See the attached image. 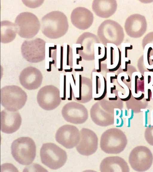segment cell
<instances>
[{"label": "cell", "instance_id": "obj_17", "mask_svg": "<svg viewBox=\"0 0 153 172\" xmlns=\"http://www.w3.org/2000/svg\"><path fill=\"white\" fill-rule=\"evenodd\" d=\"M101 172H129L130 169L124 159L118 156H109L104 159L100 167Z\"/></svg>", "mask_w": 153, "mask_h": 172}, {"label": "cell", "instance_id": "obj_16", "mask_svg": "<svg viewBox=\"0 0 153 172\" xmlns=\"http://www.w3.org/2000/svg\"><path fill=\"white\" fill-rule=\"evenodd\" d=\"M72 24L76 28L81 30L88 29L92 25L94 21L93 13L83 7L74 9L71 15Z\"/></svg>", "mask_w": 153, "mask_h": 172}, {"label": "cell", "instance_id": "obj_32", "mask_svg": "<svg viewBox=\"0 0 153 172\" xmlns=\"http://www.w3.org/2000/svg\"><path fill=\"white\" fill-rule=\"evenodd\" d=\"M72 88L71 86V84L70 85V98H69L68 99V100H72Z\"/></svg>", "mask_w": 153, "mask_h": 172}, {"label": "cell", "instance_id": "obj_14", "mask_svg": "<svg viewBox=\"0 0 153 172\" xmlns=\"http://www.w3.org/2000/svg\"><path fill=\"white\" fill-rule=\"evenodd\" d=\"M22 123V118L17 111H13L4 109L0 113L1 131L7 134L12 133L18 130Z\"/></svg>", "mask_w": 153, "mask_h": 172}, {"label": "cell", "instance_id": "obj_38", "mask_svg": "<svg viewBox=\"0 0 153 172\" xmlns=\"http://www.w3.org/2000/svg\"><path fill=\"white\" fill-rule=\"evenodd\" d=\"M151 76L149 75L148 76V83L149 84L151 82Z\"/></svg>", "mask_w": 153, "mask_h": 172}, {"label": "cell", "instance_id": "obj_40", "mask_svg": "<svg viewBox=\"0 0 153 172\" xmlns=\"http://www.w3.org/2000/svg\"><path fill=\"white\" fill-rule=\"evenodd\" d=\"M72 77H73V81H74V85H76V81H75V80L74 78V76L73 75V74H72Z\"/></svg>", "mask_w": 153, "mask_h": 172}, {"label": "cell", "instance_id": "obj_7", "mask_svg": "<svg viewBox=\"0 0 153 172\" xmlns=\"http://www.w3.org/2000/svg\"><path fill=\"white\" fill-rule=\"evenodd\" d=\"M15 24L17 33L21 37L30 39L38 33L40 23L37 16L29 12L21 13L16 17Z\"/></svg>", "mask_w": 153, "mask_h": 172}, {"label": "cell", "instance_id": "obj_8", "mask_svg": "<svg viewBox=\"0 0 153 172\" xmlns=\"http://www.w3.org/2000/svg\"><path fill=\"white\" fill-rule=\"evenodd\" d=\"M128 162L133 170L137 172H144L149 170L153 162V156L150 150L144 146L134 148L129 156Z\"/></svg>", "mask_w": 153, "mask_h": 172}, {"label": "cell", "instance_id": "obj_44", "mask_svg": "<svg viewBox=\"0 0 153 172\" xmlns=\"http://www.w3.org/2000/svg\"><path fill=\"white\" fill-rule=\"evenodd\" d=\"M125 115L126 116H127V110H125Z\"/></svg>", "mask_w": 153, "mask_h": 172}, {"label": "cell", "instance_id": "obj_24", "mask_svg": "<svg viewBox=\"0 0 153 172\" xmlns=\"http://www.w3.org/2000/svg\"><path fill=\"white\" fill-rule=\"evenodd\" d=\"M152 50V48L151 47H150L149 48L148 50V52H147V61H148V63L149 65H151V64L150 63V55L151 51Z\"/></svg>", "mask_w": 153, "mask_h": 172}, {"label": "cell", "instance_id": "obj_3", "mask_svg": "<svg viewBox=\"0 0 153 172\" xmlns=\"http://www.w3.org/2000/svg\"><path fill=\"white\" fill-rule=\"evenodd\" d=\"M127 143V139L123 132L118 128H114L108 129L103 133L100 145L105 153L117 154L124 150Z\"/></svg>", "mask_w": 153, "mask_h": 172}, {"label": "cell", "instance_id": "obj_42", "mask_svg": "<svg viewBox=\"0 0 153 172\" xmlns=\"http://www.w3.org/2000/svg\"><path fill=\"white\" fill-rule=\"evenodd\" d=\"M147 69L149 71V72H153V68L152 69H148L147 68Z\"/></svg>", "mask_w": 153, "mask_h": 172}, {"label": "cell", "instance_id": "obj_13", "mask_svg": "<svg viewBox=\"0 0 153 172\" xmlns=\"http://www.w3.org/2000/svg\"><path fill=\"white\" fill-rule=\"evenodd\" d=\"M43 76L37 68L30 66L24 68L21 72L19 80L21 84L28 90L37 89L41 85Z\"/></svg>", "mask_w": 153, "mask_h": 172}, {"label": "cell", "instance_id": "obj_48", "mask_svg": "<svg viewBox=\"0 0 153 172\" xmlns=\"http://www.w3.org/2000/svg\"><path fill=\"white\" fill-rule=\"evenodd\" d=\"M152 86H153V84L152 85Z\"/></svg>", "mask_w": 153, "mask_h": 172}, {"label": "cell", "instance_id": "obj_27", "mask_svg": "<svg viewBox=\"0 0 153 172\" xmlns=\"http://www.w3.org/2000/svg\"><path fill=\"white\" fill-rule=\"evenodd\" d=\"M139 78L138 76L136 75L135 76V93H137V80Z\"/></svg>", "mask_w": 153, "mask_h": 172}, {"label": "cell", "instance_id": "obj_11", "mask_svg": "<svg viewBox=\"0 0 153 172\" xmlns=\"http://www.w3.org/2000/svg\"><path fill=\"white\" fill-rule=\"evenodd\" d=\"M56 139L59 144L67 149L76 146L80 138V132L75 126L66 125L60 127L57 131Z\"/></svg>", "mask_w": 153, "mask_h": 172}, {"label": "cell", "instance_id": "obj_36", "mask_svg": "<svg viewBox=\"0 0 153 172\" xmlns=\"http://www.w3.org/2000/svg\"><path fill=\"white\" fill-rule=\"evenodd\" d=\"M83 68L81 67V68L80 69H75L74 70L76 71H83Z\"/></svg>", "mask_w": 153, "mask_h": 172}, {"label": "cell", "instance_id": "obj_25", "mask_svg": "<svg viewBox=\"0 0 153 172\" xmlns=\"http://www.w3.org/2000/svg\"><path fill=\"white\" fill-rule=\"evenodd\" d=\"M129 93L128 96L126 98H121L120 99L123 101H126L128 100L131 98V90L129 88Z\"/></svg>", "mask_w": 153, "mask_h": 172}, {"label": "cell", "instance_id": "obj_29", "mask_svg": "<svg viewBox=\"0 0 153 172\" xmlns=\"http://www.w3.org/2000/svg\"><path fill=\"white\" fill-rule=\"evenodd\" d=\"M149 110H147V111H146L145 112V125L146 126V125L147 124L148 121V113L149 112Z\"/></svg>", "mask_w": 153, "mask_h": 172}, {"label": "cell", "instance_id": "obj_5", "mask_svg": "<svg viewBox=\"0 0 153 172\" xmlns=\"http://www.w3.org/2000/svg\"><path fill=\"white\" fill-rule=\"evenodd\" d=\"M97 34L100 42L106 46L108 43L118 46L123 42L124 37L123 29L121 25L111 19L105 20L100 24Z\"/></svg>", "mask_w": 153, "mask_h": 172}, {"label": "cell", "instance_id": "obj_47", "mask_svg": "<svg viewBox=\"0 0 153 172\" xmlns=\"http://www.w3.org/2000/svg\"></svg>", "mask_w": 153, "mask_h": 172}, {"label": "cell", "instance_id": "obj_9", "mask_svg": "<svg viewBox=\"0 0 153 172\" xmlns=\"http://www.w3.org/2000/svg\"><path fill=\"white\" fill-rule=\"evenodd\" d=\"M45 42L40 38L31 40H25L21 47L23 57L32 63L42 62L45 58Z\"/></svg>", "mask_w": 153, "mask_h": 172}, {"label": "cell", "instance_id": "obj_45", "mask_svg": "<svg viewBox=\"0 0 153 172\" xmlns=\"http://www.w3.org/2000/svg\"><path fill=\"white\" fill-rule=\"evenodd\" d=\"M121 80L122 81H123V80L124 79V77L123 76H122L121 77Z\"/></svg>", "mask_w": 153, "mask_h": 172}, {"label": "cell", "instance_id": "obj_1", "mask_svg": "<svg viewBox=\"0 0 153 172\" xmlns=\"http://www.w3.org/2000/svg\"><path fill=\"white\" fill-rule=\"evenodd\" d=\"M42 33L47 37L56 39L64 35L69 27L68 19L62 12L54 11L48 13L41 19Z\"/></svg>", "mask_w": 153, "mask_h": 172}, {"label": "cell", "instance_id": "obj_35", "mask_svg": "<svg viewBox=\"0 0 153 172\" xmlns=\"http://www.w3.org/2000/svg\"><path fill=\"white\" fill-rule=\"evenodd\" d=\"M108 99L109 100H117V97L116 96L115 98H109Z\"/></svg>", "mask_w": 153, "mask_h": 172}, {"label": "cell", "instance_id": "obj_20", "mask_svg": "<svg viewBox=\"0 0 153 172\" xmlns=\"http://www.w3.org/2000/svg\"><path fill=\"white\" fill-rule=\"evenodd\" d=\"M0 41L6 44L12 41L16 38L17 33L14 23L7 20L0 22Z\"/></svg>", "mask_w": 153, "mask_h": 172}, {"label": "cell", "instance_id": "obj_2", "mask_svg": "<svg viewBox=\"0 0 153 172\" xmlns=\"http://www.w3.org/2000/svg\"><path fill=\"white\" fill-rule=\"evenodd\" d=\"M12 155L19 163L28 165L34 161L36 155V147L34 141L27 137H22L15 140L11 146Z\"/></svg>", "mask_w": 153, "mask_h": 172}, {"label": "cell", "instance_id": "obj_12", "mask_svg": "<svg viewBox=\"0 0 153 172\" xmlns=\"http://www.w3.org/2000/svg\"><path fill=\"white\" fill-rule=\"evenodd\" d=\"M79 142L76 146L80 154L88 156L94 154L98 148V139L95 133L92 130L83 128L80 131Z\"/></svg>", "mask_w": 153, "mask_h": 172}, {"label": "cell", "instance_id": "obj_26", "mask_svg": "<svg viewBox=\"0 0 153 172\" xmlns=\"http://www.w3.org/2000/svg\"><path fill=\"white\" fill-rule=\"evenodd\" d=\"M152 92L151 90L150 89L148 90V98L146 99L147 101H150L152 97Z\"/></svg>", "mask_w": 153, "mask_h": 172}, {"label": "cell", "instance_id": "obj_6", "mask_svg": "<svg viewBox=\"0 0 153 172\" xmlns=\"http://www.w3.org/2000/svg\"><path fill=\"white\" fill-rule=\"evenodd\" d=\"M40 156L42 163L53 170L63 166L67 158L66 153L64 150L50 143L43 144L40 150Z\"/></svg>", "mask_w": 153, "mask_h": 172}, {"label": "cell", "instance_id": "obj_23", "mask_svg": "<svg viewBox=\"0 0 153 172\" xmlns=\"http://www.w3.org/2000/svg\"><path fill=\"white\" fill-rule=\"evenodd\" d=\"M82 76L81 75H79V97L76 98L78 100H81V90H82Z\"/></svg>", "mask_w": 153, "mask_h": 172}, {"label": "cell", "instance_id": "obj_19", "mask_svg": "<svg viewBox=\"0 0 153 172\" xmlns=\"http://www.w3.org/2000/svg\"><path fill=\"white\" fill-rule=\"evenodd\" d=\"M77 111L75 110L74 106L67 104L63 108L62 115L67 121L75 124H81L84 122L87 119L86 112L84 109Z\"/></svg>", "mask_w": 153, "mask_h": 172}, {"label": "cell", "instance_id": "obj_18", "mask_svg": "<svg viewBox=\"0 0 153 172\" xmlns=\"http://www.w3.org/2000/svg\"><path fill=\"white\" fill-rule=\"evenodd\" d=\"M92 7L93 11L97 16L107 18L115 13L117 8V3L115 0H94Z\"/></svg>", "mask_w": 153, "mask_h": 172}, {"label": "cell", "instance_id": "obj_33", "mask_svg": "<svg viewBox=\"0 0 153 172\" xmlns=\"http://www.w3.org/2000/svg\"><path fill=\"white\" fill-rule=\"evenodd\" d=\"M99 68L97 70V71L98 72H100L101 71V62L99 61Z\"/></svg>", "mask_w": 153, "mask_h": 172}, {"label": "cell", "instance_id": "obj_31", "mask_svg": "<svg viewBox=\"0 0 153 172\" xmlns=\"http://www.w3.org/2000/svg\"><path fill=\"white\" fill-rule=\"evenodd\" d=\"M144 96V94L143 93H142L141 95L139 97H134L135 99L137 100H140L142 99Z\"/></svg>", "mask_w": 153, "mask_h": 172}, {"label": "cell", "instance_id": "obj_22", "mask_svg": "<svg viewBox=\"0 0 153 172\" xmlns=\"http://www.w3.org/2000/svg\"><path fill=\"white\" fill-rule=\"evenodd\" d=\"M104 81V91L102 95L100 97L98 98H94V99L95 100H100L102 99L105 96L107 93V84L105 78L103 77Z\"/></svg>", "mask_w": 153, "mask_h": 172}, {"label": "cell", "instance_id": "obj_21", "mask_svg": "<svg viewBox=\"0 0 153 172\" xmlns=\"http://www.w3.org/2000/svg\"><path fill=\"white\" fill-rule=\"evenodd\" d=\"M145 138L147 143L153 146V125H149L144 133Z\"/></svg>", "mask_w": 153, "mask_h": 172}, {"label": "cell", "instance_id": "obj_41", "mask_svg": "<svg viewBox=\"0 0 153 172\" xmlns=\"http://www.w3.org/2000/svg\"><path fill=\"white\" fill-rule=\"evenodd\" d=\"M128 76V79H126V81L127 82H130V78L129 77V76Z\"/></svg>", "mask_w": 153, "mask_h": 172}, {"label": "cell", "instance_id": "obj_34", "mask_svg": "<svg viewBox=\"0 0 153 172\" xmlns=\"http://www.w3.org/2000/svg\"><path fill=\"white\" fill-rule=\"evenodd\" d=\"M117 75H115L114 76H111L110 77V82L111 83H112V80L113 79H117Z\"/></svg>", "mask_w": 153, "mask_h": 172}, {"label": "cell", "instance_id": "obj_39", "mask_svg": "<svg viewBox=\"0 0 153 172\" xmlns=\"http://www.w3.org/2000/svg\"><path fill=\"white\" fill-rule=\"evenodd\" d=\"M82 57L80 56V58L79 59H77L76 63L77 64H79V61H81L82 60Z\"/></svg>", "mask_w": 153, "mask_h": 172}, {"label": "cell", "instance_id": "obj_37", "mask_svg": "<svg viewBox=\"0 0 153 172\" xmlns=\"http://www.w3.org/2000/svg\"><path fill=\"white\" fill-rule=\"evenodd\" d=\"M116 89V87L115 85H114V87L111 88V93H113V90H115Z\"/></svg>", "mask_w": 153, "mask_h": 172}, {"label": "cell", "instance_id": "obj_46", "mask_svg": "<svg viewBox=\"0 0 153 172\" xmlns=\"http://www.w3.org/2000/svg\"><path fill=\"white\" fill-rule=\"evenodd\" d=\"M118 113H119V111L118 110H117L116 111V114H117V115H118Z\"/></svg>", "mask_w": 153, "mask_h": 172}, {"label": "cell", "instance_id": "obj_15", "mask_svg": "<svg viewBox=\"0 0 153 172\" xmlns=\"http://www.w3.org/2000/svg\"><path fill=\"white\" fill-rule=\"evenodd\" d=\"M101 42L98 37L95 34L85 32L81 34L77 39L76 44H79L80 47L76 49L77 54L86 58L93 57L94 56V44Z\"/></svg>", "mask_w": 153, "mask_h": 172}, {"label": "cell", "instance_id": "obj_43", "mask_svg": "<svg viewBox=\"0 0 153 172\" xmlns=\"http://www.w3.org/2000/svg\"><path fill=\"white\" fill-rule=\"evenodd\" d=\"M141 76H142V77L140 78V79L141 81H142L144 80V76L142 75H141Z\"/></svg>", "mask_w": 153, "mask_h": 172}, {"label": "cell", "instance_id": "obj_4", "mask_svg": "<svg viewBox=\"0 0 153 172\" xmlns=\"http://www.w3.org/2000/svg\"><path fill=\"white\" fill-rule=\"evenodd\" d=\"M27 99L26 93L17 85L6 86L1 89V104L9 111H16L22 108Z\"/></svg>", "mask_w": 153, "mask_h": 172}, {"label": "cell", "instance_id": "obj_30", "mask_svg": "<svg viewBox=\"0 0 153 172\" xmlns=\"http://www.w3.org/2000/svg\"><path fill=\"white\" fill-rule=\"evenodd\" d=\"M99 77L98 76H96V93H98V79Z\"/></svg>", "mask_w": 153, "mask_h": 172}, {"label": "cell", "instance_id": "obj_28", "mask_svg": "<svg viewBox=\"0 0 153 172\" xmlns=\"http://www.w3.org/2000/svg\"><path fill=\"white\" fill-rule=\"evenodd\" d=\"M131 64V61L129 60L128 62L126 61L125 62V69H123V71L124 72H126L127 71V67L128 64Z\"/></svg>", "mask_w": 153, "mask_h": 172}, {"label": "cell", "instance_id": "obj_10", "mask_svg": "<svg viewBox=\"0 0 153 172\" xmlns=\"http://www.w3.org/2000/svg\"><path fill=\"white\" fill-rule=\"evenodd\" d=\"M37 100L39 106L43 109L47 110L54 109L61 102L59 90L51 85L44 86L38 92Z\"/></svg>", "mask_w": 153, "mask_h": 172}]
</instances>
